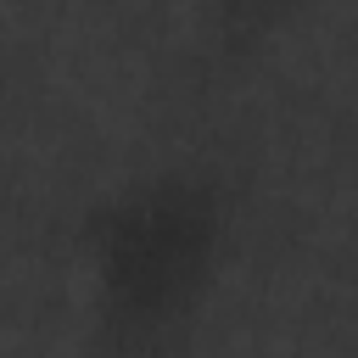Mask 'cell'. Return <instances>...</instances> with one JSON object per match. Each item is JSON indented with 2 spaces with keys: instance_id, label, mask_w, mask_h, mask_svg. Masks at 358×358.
<instances>
[{
  "instance_id": "cell-1",
  "label": "cell",
  "mask_w": 358,
  "mask_h": 358,
  "mask_svg": "<svg viewBox=\"0 0 358 358\" xmlns=\"http://www.w3.org/2000/svg\"><path fill=\"white\" fill-rule=\"evenodd\" d=\"M241 246V196L213 162H145L106 179L67 224L84 347L162 358L196 341Z\"/></svg>"
},
{
  "instance_id": "cell-2",
  "label": "cell",
  "mask_w": 358,
  "mask_h": 358,
  "mask_svg": "<svg viewBox=\"0 0 358 358\" xmlns=\"http://www.w3.org/2000/svg\"><path fill=\"white\" fill-rule=\"evenodd\" d=\"M196 6V34L213 62H246L263 45H274L313 0H190Z\"/></svg>"
}]
</instances>
